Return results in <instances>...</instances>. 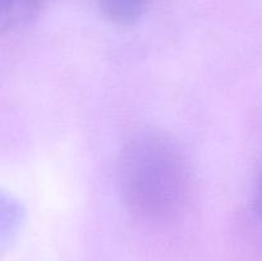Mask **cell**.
<instances>
[{
    "label": "cell",
    "mask_w": 262,
    "mask_h": 261,
    "mask_svg": "<svg viewBox=\"0 0 262 261\" xmlns=\"http://www.w3.org/2000/svg\"><path fill=\"white\" fill-rule=\"evenodd\" d=\"M256 209H257V212L262 216V174L260 182H258L257 187V197H256Z\"/></svg>",
    "instance_id": "277c9868"
},
{
    "label": "cell",
    "mask_w": 262,
    "mask_h": 261,
    "mask_svg": "<svg viewBox=\"0 0 262 261\" xmlns=\"http://www.w3.org/2000/svg\"><path fill=\"white\" fill-rule=\"evenodd\" d=\"M147 0H99L100 12L107 20L127 26L142 15Z\"/></svg>",
    "instance_id": "3957f363"
},
{
    "label": "cell",
    "mask_w": 262,
    "mask_h": 261,
    "mask_svg": "<svg viewBox=\"0 0 262 261\" xmlns=\"http://www.w3.org/2000/svg\"><path fill=\"white\" fill-rule=\"evenodd\" d=\"M119 183L128 206L148 217L170 215L181 206L187 173L181 153L160 135H141L122 151Z\"/></svg>",
    "instance_id": "6da1fadb"
},
{
    "label": "cell",
    "mask_w": 262,
    "mask_h": 261,
    "mask_svg": "<svg viewBox=\"0 0 262 261\" xmlns=\"http://www.w3.org/2000/svg\"><path fill=\"white\" fill-rule=\"evenodd\" d=\"M45 0H0V30L22 27L35 19Z\"/></svg>",
    "instance_id": "7a4b0ae2"
}]
</instances>
